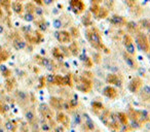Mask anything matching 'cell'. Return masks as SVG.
<instances>
[{
	"instance_id": "94428289",
	"label": "cell",
	"mask_w": 150,
	"mask_h": 132,
	"mask_svg": "<svg viewBox=\"0 0 150 132\" xmlns=\"http://www.w3.org/2000/svg\"><path fill=\"white\" fill-rule=\"evenodd\" d=\"M148 40H149V43H150V36H149V38H148Z\"/></svg>"
},
{
	"instance_id": "f907efd6",
	"label": "cell",
	"mask_w": 150,
	"mask_h": 132,
	"mask_svg": "<svg viewBox=\"0 0 150 132\" xmlns=\"http://www.w3.org/2000/svg\"><path fill=\"white\" fill-rule=\"evenodd\" d=\"M94 56L96 57V62L99 63V62H100V59H99V58H100V54H95Z\"/></svg>"
},
{
	"instance_id": "277c9868",
	"label": "cell",
	"mask_w": 150,
	"mask_h": 132,
	"mask_svg": "<svg viewBox=\"0 0 150 132\" xmlns=\"http://www.w3.org/2000/svg\"><path fill=\"white\" fill-rule=\"evenodd\" d=\"M25 38L30 43H39L42 40V34L38 31H32V30H30V31L25 33Z\"/></svg>"
},
{
	"instance_id": "8992f818",
	"label": "cell",
	"mask_w": 150,
	"mask_h": 132,
	"mask_svg": "<svg viewBox=\"0 0 150 132\" xmlns=\"http://www.w3.org/2000/svg\"><path fill=\"white\" fill-rule=\"evenodd\" d=\"M142 84H143V81L141 78L139 76H135L132 81L129 84V90L132 93H137V92L140 91V89L142 88Z\"/></svg>"
},
{
	"instance_id": "681fc988",
	"label": "cell",
	"mask_w": 150,
	"mask_h": 132,
	"mask_svg": "<svg viewBox=\"0 0 150 132\" xmlns=\"http://www.w3.org/2000/svg\"><path fill=\"white\" fill-rule=\"evenodd\" d=\"M42 128H43V130L47 131V130L50 129V126H47V123H43V125H42Z\"/></svg>"
},
{
	"instance_id": "3957f363",
	"label": "cell",
	"mask_w": 150,
	"mask_h": 132,
	"mask_svg": "<svg viewBox=\"0 0 150 132\" xmlns=\"http://www.w3.org/2000/svg\"><path fill=\"white\" fill-rule=\"evenodd\" d=\"M76 88H77L78 91L82 92V93H89L93 88V83L87 76H81V78H79Z\"/></svg>"
},
{
	"instance_id": "8fae6325",
	"label": "cell",
	"mask_w": 150,
	"mask_h": 132,
	"mask_svg": "<svg viewBox=\"0 0 150 132\" xmlns=\"http://www.w3.org/2000/svg\"><path fill=\"white\" fill-rule=\"evenodd\" d=\"M50 104L54 109H57L58 112H60V110H62V109L64 108V102H63V100H62L61 98L50 97Z\"/></svg>"
},
{
	"instance_id": "d4e9b609",
	"label": "cell",
	"mask_w": 150,
	"mask_h": 132,
	"mask_svg": "<svg viewBox=\"0 0 150 132\" xmlns=\"http://www.w3.org/2000/svg\"><path fill=\"white\" fill-rule=\"evenodd\" d=\"M12 10H14L16 14H21V13L23 12V5H22V3H20V2H14L12 3Z\"/></svg>"
},
{
	"instance_id": "9c48e42d",
	"label": "cell",
	"mask_w": 150,
	"mask_h": 132,
	"mask_svg": "<svg viewBox=\"0 0 150 132\" xmlns=\"http://www.w3.org/2000/svg\"><path fill=\"white\" fill-rule=\"evenodd\" d=\"M110 23L114 26H117V27H122V26L127 25V20L125 18H123L122 16H118V15H114L111 17L110 19Z\"/></svg>"
},
{
	"instance_id": "4fadbf2b",
	"label": "cell",
	"mask_w": 150,
	"mask_h": 132,
	"mask_svg": "<svg viewBox=\"0 0 150 132\" xmlns=\"http://www.w3.org/2000/svg\"><path fill=\"white\" fill-rule=\"evenodd\" d=\"M103 94H104L106 97L110 98V99H115L118 95L116 89L114 87H112L111 85L110 86H107L106 88H104V91H103Z\"/></svg>"
},
{
	"instance_id": "e575fe53",
	"label": "cell",
	"mask_w": 150,
	"mask_h": 132,
	"mask_svg": "<svg viewBox=\"0 0 150 132\" xmlns=\"http://www.w3.org/2000/svg\"><path fill=\"white\" fill-rule=\"evenodd\" d=\"M140 24H142V27L147 29L150 32V20H143L140 22Z\"/></svg>"
},
{
	"instance_id": "83f0119b",
	"label": "cell",
	"mask_w": 150,
	"mask_h": 132,
	"mask_svg": "<svg viewBox=\"0 0 150 132\" xmlns=\"http://www.w3.org/2000/svg\"><path fill=\"white\" fill-rule=\"evenodd\" d=\"M72 76L70 74H67L63 76V86H72Z\"/></svg>"
},
{
	"instance_id": "484cf974",
	"label": "cell",
	"mask_w": 150,
	"mask_h": 132,
	"mask_svg": "<svg viewBox=\"0 0 150 132\" xmlns=\"http://www.w3.org/2000/svg\"><path fill=\"white\" fill-rule=\"evenodd\" d=\"M52 56L55 58H57V59H63V58H65L60 48H55L52 50Z\"/></svg>"
},
{
	"instance_id": "c3c4849f",
	"label": "cell",
	"mask_w": 150,
	"mask_h": 132,
	"mask_svg": "<svg viewBox=\"0 0 150 132\" xmlns=\"http://www.w3.org/2000/svg\"><path fill=\"white\" fill-rule=\"evenodd\" d=\"M2 74L4 75V76H9V75H10V70H9V69H5L4 71H2Z\"/></svg>"
},
{
	"instance_id": "9f6ffc18",
	"label": "cell",
	"mask_w": 150,
	"mask_h": 132,
	"mask_svg": "<svg viewBox=\"0 0 150 132\" xmlns=\"http://www.w3.org/2000/svg\"><path fill=\"white\" fill-rule=\"evenodd\" d=\"M5 69H7L6 66H4V65H1V66H0V70H1V72H2V71H4Z\"/></svg>"
},
{
	"instance_id": "cb8c5ba5",
	"label": "cell",
	"mask_w": 150,
	"mask_h": 132,
	"mask_svg": "<svg viewBox=\"0 0 150 132\" xmlns=\"http://www.w3.org/2000/svg\"><path fill=\"white\" fill-rule=\"evenodd\" d=\"M84 126H85V129L87 131H93L95 129V125H94V122L91 118L87 117V120H85V123H84Z\"/></svg>"
},
{
	"instance_id": "836d02e7",
	"label": "cell",
	"mask_w": 150,
	"mask_h": 132,
	"mask_svg": "<svg viewBox=\"0 0 150 132\" xmlns=\"http://www.w3.org/2000/svg\"><path fill=\"white\" fill-rule=\"evenodd\" d=\"M46 83L48 84H52V85H55L56 83V74H48L45 79Z\"/></svg>"
},
{
	"instance_id": "6f0895ef",
	"label": "cell",
	"mask_w": 150,
	"mask_h": 132,
	"mask_svg": "<svg viewBox=\"0 0 150 132\" xmlns=\"http://www.w3.org/2000/svg\"><path fill=\"white\" fill-rule=\"evenodd\" d=\"M1 33H3V27L0 25V34H1Z\"/></svg>"
},
{
	"instance_id": "f6af8a7d",
	"label": "cell",
	"mask_w": 150,
	"mask_h": 132,
	"mask_svg": "<svg viewBox=\"0 0 150 132\" xmlns=\"http://www.w3.org/2000/svg\"><path fill=\"white\" fill-rule=\"evenodd\" d=\"M6 87L8 88V90L12 89V87H14V80L7 81V82H6Z\"/></svg>"
},
{
	"instance_id": "d6a6232c",
	"label": "cell",
	"mask_w": 150,
	"mask_h": 132,
	"mask_svg": "<svg viewBox=\"0 0 150 132\" xmlns=\"http://www.w3.org/2000/svg\"><path fill=\"white\" fill-rule=\"evenodd\" d=\"M125 50H127V53H129V54L132 55V56H134V55L136 54V50H135L134 43H132V44H130V46L125 47Z\"/></svg>"
},
{
	"instance_id": "8d00e7d4",
	"label": "cell",
	"mask_w": 150,
	"mask_h": 132,
	"mask_svg": "<svg viewBox=\"0 0 150 132\" xmlns=\"http://www.w3.org/2000/svg\"><path fill=\"white\" fill-rule=\"evenodd\" d=\"M26 7H27V13H29V14H33V13L35 12V8H36V7L33 6V4H31V3H28V4L26 5Z\"/></svg>"
},
{
	"instance_id": "30bf717a",
	"label": "cell",
	"mask_w": 150,
	"mask_h": 132,
	"mask_svg": "<svg viewBox=\"0 0 150 132\" xmlns=\"http://www.w3.org/2000/svg\"><path fill=\"white\" fill-rule=\"evenodd\" d=\"M123 60L127 63V65L132 69H137L138 68V64H137L136 60L134 59L132 55H130L129 53H123Z\"/></svg>"
},
{
	"instance_id": "e0dca14e",
	"label": "cell",
	"mask_w": 150,
	"mask_h": 132,
	"mask_svg": "<svg viewBox=\"0 0 150 132\" xmlns=\"http://www.w3.org/2000/svg\"><path fill=\"white\" fill-rule=\"evenodd\" d=\"M127 29L130 33H133V34H138L140 30H139V26L138 24H136L135 22H129L127 23Z\"/></svg>"
},
{
	"instance_id": "db71d44e",
	"label": "cell",
	"mask_w": 150,
	"mask_h": 132,
	"mask_svg": "<svg viewBox=\"0 0 150 132\" xmlns=\"http://www.w3.org/2000/svg\"><path fill=\"white\" fill-rule=\"evenodd\" d=\"M33 1H34V2H36L37 4H39V5L43 4V1H42V0H33Z\"/></svg>"
},
{
	"instance_id": "1f68e13d",
	"label": "cell",
	"mask_w": 150,
	"mask_h": 132,
	"mask_svg": "<svg viewBox=\"0 0 150 132\" xmlns=\"http://www.w3.org/2000/svg\"><path fill=\"white\" fill-rule=\"evenodd\" d=\"M8 57H9V54L6 52V51L2 50L0 52V62H3V61H5V60H7Z\"/></svg>"
},
{
	"instance_id": "d6986e66",
	"label": "cell",
	"mask_w": 150,
	"mask_h": 132,
	"mask_svg": "<svg viewBox=\"0 0 150 132\" xmlns=\"http://www.w3.org/2000/svg\"><path fill=\"white\" fill-rule=\"evenodd\" d=\"M14 48L18 51L24 50L26 48V42L22 39H14Z\"/></svg>"
},
{
	"instance_id": "ac0fdd59",
	"label": "cell",
	"mask_w": 150,
	"mask_h": 132,
	"mask_svg": "<svg viewBox=\"0 0 150 132\" xmlns=\"http://www.w3.org/2000/svg\"><path fill=\"white\" fill-rule=\"evenodd\" d=\"M117 119H118L119 123L122 126H127L129 125V116L125 113H118L117 114Z\"/></svg>"
},
{
	"instance_id": "f1b7e54d",
	"label": "cell",
	"mask_w": 150,
	"mask_h": 132,
	"mask_svg": "<svg viewBox=\"0 0 150 132\" xmlns=\"http://www.w3.org/2000/svg\"><path fill=\"white\" fill-rule=\"evenodd\" d=\"M122 42H123V44H125V47L130 46V44L133 43V38L129 34H125V35H123Z\"/></svg>"
},
{
	"instance_id": "7c38bea8",
	"label": "cell",
	"mask_w": 150,
	"mask_h": 132,
	"mask_svg": "<svg viewBox=\"0 0 150 132\" xmlns=\"http://www.w3.org/2000/svg\"><path fill=\"white\" fill-rule=\"evenodd\" d=\"M36 60H37V63L41 66H44L45 68L50 69V70H52L54 69V63L50 61V59L45 57H40V56H36Z\"/></svg>"
},
{
	"instance_id": "ab89813d",
	"label": "cell",
	"mask_w": 150,
	"mask_h": 132,
	"mask_svg": "<svg viewBox=\"0 0 150 132\" xmlns=\"http://www.w3.org/2000/svg\"><path fill=\"white\" fill-rule=\"evenodd\" d=\"M24 19H25L26 21H28V22H31V21L34 20V17H33V14H29V13H27V14L24 16Z\"/></svg>"
},
{
	"instance_id": "f35d334b",
	"label": "cell",
	"mask_w": 150,
	"mask_h": 132,
	"mask_svg": "<svg viewBox=\"0 0 150 132\" xmlns=\"http://www.w3.org/2000/svg\"><path fill=\"white\" fill-rule=\"evenodd\" d=\"M38 27L41 31H45L46 28H47V26L45 25V22H44V21H41L40 23H38Z\"/></svg>"
},
{
	"instance_id": "ba28073f",
	"label": "cell",
	"mask_w": 150,
	"mask_h": 132,
	"mask_svg": "<svg viewBox=\"0 0 150 132\" xmlns=\"http://www.w3.org/2000/svg\"><path fill=\"white\" fill-rule=\"evenodd\" d=\"M57 39L60 43H69L71 41V33L65 30H62L57 33Z\"/></svg>"
},
{
	"instance_id": "7a4b0ae2",
	"label": "cell",
	"mask_w": 150,
	"mask_h": 132,
	"mask_svg": "<svg viewBox=\"0 0 150 132\" xmlns=\"http://www.w3.org/2000/svg\"><path fill=\"white\" fill-rule=\"evenodd\" d=\"M136 42H137V46L139 47V49L143 52L147 53L150 51V43L149 40H148L147 36H146L144 33L142 32H139L138 34H136Z\"/></svg>"
},
{
	"instance_id": "91938a15",
	"label": "cell",
	"mask_w": 150,
	"mask_h": 132,
	"mask_svg": "<svg viewBox=\"0 0 150 132\" xmlns=\"http://www.w3.org/2000/svg\"><path fill=\"white\" fill-rule=\"evenodd\" d=\"M0 132H3V130H2V129H1V128H0Z\"/></svg>"
},
{
	"instance_id": "f5cc1de1",
	"label": "cell",
	"mask_w": 150,
	"mask_h": 132,
	"mask_svg": "<svg viewBox=\"0 0 150 132\" xmlns=\"http://www.w3.org/2000/svg\"><path fill=\"white\" fill-rule=\"evenodd\" d=\"M56 132H64V127H57L56 128Z\"/></svg>"
},
{
	"instance_id": "680465c9",
	"label": "cell",
	"mask_w": 150,
	"mask_h": 132,
	"mask_svg": "<svg viewBox=\"0 0 150 132\" xmlns=\"http://www.w3.org/2000/svg\"><path fill=\"white\" fill-rule=\"evenodd\" d=\"M2 50H3V49H2V47L0 46V52H1V51H2Z\"/></svg>"
},
{
	"instance_id": "44dd1931",
	"label": "cell",
	"mask_w": 150,
	"mask_h": 132,
	"mask_svg": "<svg viewBox=\"0 0 150 132\" xmlns=\"http://www.w3.org/2000/svg\"><path fill=\"white\" fill-rule=\"evenodd\" d=\"M108 15H109L108 9H107L106 7L100 6V9H99L98 15H97V17H96V18H97V19H105V18H107V17H108Z\"/></svg>"
},
{
	"instance_id": "52a82bcc",
	"label": "cell",
	"mask_w": 150,
	"mask_h": 132,
	"mask_svg": "<svg viewBox=\"0 0 150 132\" xmlns=\"http://www.w3.org/2000/svg\"><path fill=\"white\" fill-rule=\"evenodd\" d=\"M106 82L109 85H114V86H118V87H120L122 85V80L116 73H109V74L107 75Z\"/></svg>"
},
{
	"instance_id": "5b68a950",
	"label": "cell",
	"mask_w": 150,
	"mask_h": 132,
	"mask_svg": "<svg viewBox=\"0 0 150 132\" xmlns=\"http://www.w3.org/2000/svg\"><path fill=\"white\" fill-rule=\"evenodd\" d=\"M70 7L73 10V13L76 15H80L84 12L85 4L82 0H70Z\"/></svg>"
},
{
	"instance_id": "816d5d0a",
	"label": "cell",
	"mask_w": 150,
	"mask_h": 132,
	"mask_svg": "<svg viewBox=\"0 0 150 132\" xmlns=\"http://www.w3.org/2000/svg\"><path fill=\"white\" fill-rule=\"evenodd\" d=\"M102 1H103V0H92L93 4H99V3H101Z\"/></svg>"
},
{
	"instance_id": "7402d4cb",
	"label": "cell",
	"mask_w": 150,
	"mask_h": 132,
	"mask_svg": "<svg viewBox=\"0 0 150 132\" xmlns=\"http://www.w3.org/2000/svg\"><path fill=\"white\" fill-rule=\"evenodd\" d=\"M80 59H81V61L83 62L85 67H89H89L93 66V60H92V58L87 57V55H81V56H80Z\"/></svg>"
},
{
	"instance_id": "4316f807",
	"label": "cell",
	"mask_w": 150,
	"mask_h": 132,
	"mask_svg": "<svg viewBox=\"0 0 150 132\" xmlns=\"http://www.w3.org/2000/svg\"><path fill=\"white\" fill-rule=\"evenodd\" d=\"M26 119H27V121L29 122L30 124H33L35 122V116H34V113L32 112V110H28L27 113H26Z\"/></svg>"
},
{
	"instance_id": "60d3db41",
	"label": "cell",
	"mask_w": 150,
	"mask_h": 132,
	"mask_svg": "<svg viewBox=\"0 0 150 132\" xmlns=\"http://www.w3.org/2000/svg\"><path fill=\"white\" fill-rule=\"evenodd\" d=\"M125 3H127V6L130 7H134L136 5V0H123Z\"/></svg>"
},
{
	"instance_id": "74e56055",
	"label": "cell",
	"mask_w": 150,
	"mask_h": 132,
	"mask_svg": "<svg viewBox=\"0 0 150 132\" xmlns=\"http://www.w3.org/2000/svg\"><path fill=\"white\" fill-rule=\"evenodd\" d=\"M1 4H2V6L4 7L6 10H8L9 7H10V0H2Z\"/></svg>"
},
{
	"instance_id": "2e32d148",
	"label": "cell",
	"mask_w": 150,
	"mask_h": 132,
	"mask_svg": "<svg viewBox=\"0 0 150 132\" xmlns=\"http://www.w3.org/2000/svg\"><path fill=\"white\" fill-rule=\"evenodd\" d=\"M141 90L140 93V97L142 98L143 101H148L150 100V87L149 86H144Z\"/></svg>"
},
{
	"instance_id": "9a60e30c",
	"label": "cell",
	"mask_w": 150,
	"mask_h": 132,
	"mask_svg": "<svg viewBox=\"0 0 150 132\" xmlns=\"http://www.w3.org/2000/svg\"><path fill=\"white\" fill-rule=\"evenodd\" d=\"M57 122L59 124H63L64 126H68V123H69V118L66 116V115L64 114V113H62L61 110L60 112L57 113Z\"/></svg>"
},
{
	"instance_id": "7bdbcfd3",
	"label": "cell",
	"mask_w": 150,
	"mask_h": 132,
	"mask_svg": "<svg viewBox=\"0 0 150 132\" xmlns=\"http://www.w3.org/2000/svg\"><path fill=\"white\" fill-rule=\"evenodd\" d=\"M74 121H75V124H78V125H80V124H81V117H80L79 115H75Z\"/></svg>"
},
{
	"instance_id": "5bb4252c",
	"label": "cell",
	"mask_w": 150,
	"mask_h": 132,
	"mask_svg": "<svg viewBox=\"0 0 150 132\" xmlns=\"http://www.w3.org/2000/svg\"><path fill=\"white\" fill-rule=\"evenodd\" d=\"M138 117H139V123L140 124L149 123L150 116L145 110H138Z\"/></svg>"
},
{
	"instance_id": "6125c7cd",
	"label": "cell",
	"mask_w": 150,
	"mask_h": 132,
	"mask_svg": "<svg viewBox=\"0 0 150 132\" xmlns=\"http://www.w3.org/2000/svg\"><path fill=\"white\" fill-rule=\"evenodd\" d=\"M1 2H2V0H0V3H1Z\"/></svg>"
},
{
	"instance_id": "d590c367",
	"label": "cell",
	"mask_w": 150,
	"mask_h": 132,
	"mask_svg": "<svg viewBox=\"0 0 150 132\" xmlns=\"http://www.w3.org/2000/svg\"><path fill=\"white\" fill-rule=\"evenodd\" d=\"M55 85H58V86H63V76H62V75L56 74V83H55Z\"/></svg>"
},
{
	"instance_id": "4dcf8cb0",
	"label": "cell",
	"mask_w": 150,
	"mask_h": 132,
	"mask_svg": "<svg viewBox=\"0 0 150 132\" xmlns=\"http://www.w3.org/2000/svg\"><path fill=\"white\" fill-rule=\"evenodd\" d=\"M99 9H100V5H99V4H92V6H91L92 15H93V16H95V17H97Z\"/></svg>"
},
{
	"instance_id": "f546056e",
	"label": "cell",
	"mask_w": 150,
	"mask_h": 132,
	"mask_svg": "<svg viewBox=\"0 0 150 132\" xmlns=\"http://www.w3.org/2000/svg\"><path fill=\"white\" fill-rule=\"evenodd\" d=\"M92 106L96 110H104V105H103V103L99 102V101H94L92 103Z\"/></svg>"
},
{
	"instance_id": "b9f144b4",
	"label": "cell",
	"mask_w": 150,
	"mask_h": 132,
	"mask_svg": "<svg viewBox=\"0 0 150 132\" xmlns=\"http://www.w3.org/2000/svg\"><path fill=\"white\" fill-rule=\"evenodd\" d=\"M18 96H19V99H20V100H26V99H27V95L22 91L18 92Z\"/></svg>"
},
{
	"instance_id": "11a10c76",
	"label": "cell",
	"mask_w": 150,
	"mask_h": 132,
	"mask_svg": "<svg viewBox=\"0 0 150 132\" xmlns=\"http://www.w3.org/2000/svg\"><path fill=\"white\" fill-rule=\"evenodd\" d=\"M42 1H43L45 4H50V3H52L54 0H42Z\"/></svg>"
},
{
	"instance_id": "bcb514c9",
	"label": "cell",
	"mask_w": 150,
	"mask_h": 132,
	"mask_svg": "<svg viewBox=\"0 0 150 132\" xmlns=\"http://www.w3.org/2000/svg\"><path fill=\"white\" fill-rule=\"evenodd\" d=\"M54 26H55L57 29H59V28H61V26H62V22L59 20H56L55 22H54Z\"/></svg>"
},
{
	"instance_id": "ffe728a7",
	"label": "cell",
	"mask_w": 150,
	"mask_h": 132,
	"mask_svg": "<svg viewBox=\"0 0 150 132\" xmlns=\"http://www.w3.org/2000/svg\"><path fill=\"white\" fill-rule=\"evenodd\" d=\"M68 49H69V51H70V54L72 55V56H77L78 53H79L78 44H77V42H75V41H73V42L71 43Z\"/></svg>"
},
{
	"instance_id": "ee69618b",
	"label": "cell",
	"mask_w": 150,
	"mask_h": 132,
	"mask_svg": "<svg viewBox=\"0 0 150 132\" xmlns=\"http://www.w3.org/2000/svg\"><path fill=\"white\" fill-rule=\"evenodd\" d=\"M6 109H8V107L6 106V105L3 104L1 101H0V114H2V113H4Z\"/></svg>"
},
{
	"instance_id": "7dc6e473",
	"label": "cell",
	"mask_w": 150,
	"mask_h": 132,
	"mask_svg": "<svg viewBox=\"0 0 150 132\" xmlns=\"http://www.w3.org/2000/svg\"><path fill=\"white\" fill-rule=\"evenodd\" d=\"M70 33H72V35L74 37H76V36H78V29H76V28H72L71 29V32Z\"/></svg>"
},
{
	"instance_id": "603a6c76",
	"label": "cell",
	"mask_w": 150,
	"mask_h": 132,
	"mask_svg": "<svg viewBox=\"0 0 150 132\" xmlns=\"http://www.w3.org/2000/svg\"><path fill=\"white\" fill-rule=\"evenodd\" d=\"M81 21H82V24H83L84 26H87V27L91 26L92 24H93V21H92V15L87 14L84 17H82Z\"/></svg>"
},
{
	"instance_id": "6da1fadb",
	"label": "cell",
	"mask_w": 150,
	"mask_h": 132,
	"mask_svg": "<svg viewBox=\"0 0 150 132\" xmlns=\"http://www.w3.org/2000/svg\"><path fill=\"white\" fill-rule=\"evenodd\" d=\"M87 37L89 42L91 43V46L94 49L99 51H104L105 53H109L108 49L103 43L100 32L96 29V28H89V29L87 30Z\"/></svg>"
}]
</instances>
